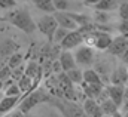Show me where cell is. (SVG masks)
<instances>
[{
    "label": "cell",
    "instance_id": "cell-31",
    "mask_svg": "<svg viewBox=\"0 0 128 117\" xmlns=\"http://www.w3.org/2000/svg\"><path fill=\"white\" fill-rule=\"evenodd\" d=\"M118 9H119V16H121V19L128 21V1L122 3V4H119Z\"/></svg>",
    "mask_w": 128,
    "mask_h": 117
},
{
    "label": "cell",
    "instance_id": "cell-24",
    "mask_svg": "<svg viewBox=\"0 0 128 117\" xmlns=\"http://www.w3.org/2000/svg\"><path fill=\"white\" fill-rule=\"evenodd\" d=\"M6 64H8L10 68H15V67H18L20 64H22V55H21L20 52H14L12 55H9V57H8Z\"/></svg>",
    "mask_w": 128,
    "mask_h": 117
},
{
    "label": "cell",
    "instance_id": "cell-35",
    "mask_svg": "<svg viewBox=\"0 0 128 117\" xmlns=\"http://www.w3.org/2000/svg\"><path fill=\"white\" fill-rule=\"evenodd\" d=\"M52 70H54V73H60V71H63V70H61V65H60V62H58V61H55V62H54Z\"/></svg>",
    "mask_w": 128,
    "mask_h": 117
},
{
    "label": "cell",
    "instance_id": "cell-26",
    "mask_svg": "<svg viewBox=\"0 0 128 117\" xmlns=\"http://www.w3.org/2000/svg\"><path fill=\"white\" fill-rule=\"evenodd\" d=\"M68 33V30L63 28V27H57V30L54 31V36H52V40L55 42V43H60L61 40H63L64 37H66V34Z\"/></svg>",
    "mask_w": 128,
    "mask_h": 117
},
{
    "label": "cell",
    "instance_id": "cell-44",
    "mask_svg": "<svg viewBox=\"0 0 128 117\" xmlns=\"http://www.w3.org/2000/svg\"><path fill=\"white\" fill-rule=\"evenodd\" d=\"M125 37H128V36H125Z\"/></svg>",
    "mask_w": 128,
    "mask_h": 117
},
{
    "label": "cell",
    "instance_id": "cell-42",
    "mask_svg": "<svg viewBox=\"0 0 128 117\" xmlns=\"http://www.w3.org/2000/svg\"><path fill=\"white\" fill-rule=\"evenodd\" d=\"M26 117H36V116H28V114H27V116H26Z\"/></svg>",
    "mask_w": 128,
    "mask_h": 117
},
{
    "label": "cell",
    "instance_id": "cell-41",
    "mask_svg": "<svg viewBox=\"0 0 128 117\" xmlns=\"http://www.w3.org/2000/svg\"><path fill=\"white\" fill-rule=\"evenodd\" d=\"M2 96H3V93H2V90H0V99H2Z\"/></svg>",
    "mask_w": 128,
    "mask_h": 117
},
{
    "label": "cell",
    "instance_id": "cell-6",
    "mask_svg": "<svg viewBox=\"0 0 128 117\" xmlns=\"http://www.w3.org/2000/svg\"><path fill=\"white\" fill-rule=\"evenodd\" d=\"M52 16L55 18L58 27H63V28L68 30V31L78 30V24L72 19V16L68 15L67 10H55V12H52Z\"/></svg>",
    "mask_w": 128,
    "mask_h": 117
},
{
    "label": "cell",
    "instance_id": "cell-38",
    "mask_svg": "<svg viewBox=\"0 0 128 117\" xmlns=\"http://www.w3.org/2000/svg\"><path fill=\"white\" fill-rule=\"evenodd\" d=\"M112 117H122V114H121V113H119V110H118V111H115V113L112 114Z\"/></svg>",
    "mask_w": 128,
    "mask_h": 117
},
{
    "label": "cell",
    "instance_id": "cell-7",
    "mask_svg": "<svg viewBox=\"0 0 128 117\" xmlns=\"http://www.w3.org/2000/svg\"><path fill=\"white\" fill-rule=\"evenodd\" d=\"M128 48V37L125 36H119V37H115V39H112V42H110V45H109V48L106 49L110 55H115V57H119L125 49Z\"/></svg>",
    "mask_w": 128,
    "mask_h": 117
},
{
    "label": "cell",
    "instance_id": "cell-22",
    "mask_svg": "<svg viewBox=\"0 0 128 117\" xmlns=\"http://www.w3.org/2000/svg\"><path fill=\"white\" fill-rule=\"evenodd\" d=\"M61 110H63V113H66L67 117H86L85 113L82 111V108H78L76 105H68V107H66V110L64 108H61Z\"/></svg>",
    "mask_w": 128,
    "mask_h": 117
},
{
    "label": "cell",
    "instance_id": "cell-21",
    "mask_svg": "<svg viewBox=\"0 0 128 117\" xmlns=\"http://www.w3.org/2000/svg\"><path fill=\"white\" fill-rule=\"evenodd\" d=\"M66 74H67V77H68V80L72 82V85H80L82 83V71L79 70V68H72V70H68V71H64Z\"/></svg>",
    "mask_w": 128,
    "mask_h": 117
},
{
    "label": "cell",
    "instance_id": "cell-15",
    "mask_svg": "<svg viewBox=\"0 0 128 117\" xmlns=\"http://www.w3.org/2000/svg\"><path fill=\"white\" fill-rule=\"evenodd\" d=\"M18 45L12 40H4L3 43H0V58H8L9 55H12L14 52H16Z\"/></svg>",
    "mask_w": 128,
    "mask_h": 117
},
{
    "label": "cell",
    "instance_id": "cell-1",
    "mask_svg": "<svg viewBox=\"0 0 128 117\" xmlns=\"http://www.w3.org/2000/svg\"><path fill=\"white\" fill-rule=\"evenodd\" d=\"M8 21L14 27L20 28L24 33H28V34L36 30V22L33 21L30 13L27 10H24V9H15L14 7V10L9 12V15H8Z\"/></svg>",
    "mask_w": 128,
    "mask_h": 117
},
{
    "label": "cell",
    "instance_id": "cell-34",
    "mask_svg": "<svg viewBox=\"0 0 128 117\" xmlns=\"http://www.w3.org/2000/svg\"><path fill=\"white\" fill-rule=\"evenodd\" d=\"M3 117H24V113H21V111H15V113H6V114H3Z\"/></svg>",
    "mask_w": 128,
    "mask_h": 117
},
{
    "label": "cell",
    "instance_id": "cell-19",
    "mask_svg": "<svg viewBox=\"0 0 128 117\" xmlns=\"http://www.w3.org/2000/svg\"><path fill=\"white\" fill-rule=\"evenodd\" d=\"M116 7H118L116 0H100L94 4L96 10H103V12H110V10L116 9Z\"/></svg>",
    "mask_w": 128,
    "mask_h": 117
},
{
    "label": "cell",
    "instance_id": "cell-10",
    "mask_svg": "<svg viewBox=\"0 0 128 117\" xmlns=\"http://www.w3.org/2000/svg\"><path fill=\"white\" fill-rule=\"evenodd\" d=\"M112 36L107 34V33H103V31H96L94 30V48L100 49V51H106L112 42Z\"/></svg>",
    "mask_w": 128,
    "mask_h": 117
},
{
    "label": "cell",
    "instance_id": "cell-23",
    "mask_svg": "<svg viewBox=\"0 0 128 117\" xmlns=\"http://www.w3.org/2000/svg\"><path fill=\"white\" fill-rule=\"evenodd\" d=\"M3 90H4V95H6V96H18V98H20V96L22 95L21 90H20V88H18V85H16V82H10Z\"/></svg>",
    "mask_w": 128,
    "mask_h": 117
},
{
    "label": "cell",
    "instance_id": "cell-29",
    "mask_svg": "<svg viewBox=\"0 0 128 117\" xmlns=\"http://www.w3.org/2000/svg\"><path fill=\"white\" fill-rule=\"evenodd\" d=\"M16 6V0H0V9L2 10H9Z\"/></svg>",
    "mask_w": 128,
    "mask_h": 117
},
{
    "label": "cell",
    "instance_id": "cell-13",
    "mask_svg": "<svg viewBox=\"0 0 128 117\" xmlns=\"http://www.w3.org/2000/svg\"><path fill=\"white\" fill-rule=\"evenodd\" d=\"M18 101H20L18 96H6V95H3L2 99H0V116L9 113L18 104Z\"/></svg>",
    "mask_w": 128,
    "mask_h": 117
},
{
    "label": "cell",
    "instance_id": "cell-27",
    "mask_svg": "<svg viewBox=\"0 0 128 117\" xmlns=\"http://www.w3.org/2000/svg\"><path fill=\"white\" fill-rule=\"evenodd\" d=\"M10 74H12V68H10L8 64H4V65L0 68V80H2V82L9 80V79H10Z\"/></svg>",
    "mask_w": 128,
    "mask_h": 117
},
{
    "label": "cell",
    "instance_id": "cell-9",
    "mask_svg": "<svg viewBox=\"0 0 128 117\" xmlns=\"http://www.w3.org/2000/svg\"><path fill=\"white\" fill-rule=\"evenodd\" d=\"M82 111L85 113L86 117H100L103 113L100 110V104L94 98H86L82 104Z\"/></svg>",
    "mask_w": 128,
    "mask_h": 117
},
{
    "label": "cell",
    "instance_id": "cell-8",
    "mask_svg": "<svg viewBox=\"0 0 128 117\" xmlns=\"http://www.w3.org/2000/svg\"><path fill=\"white\" fill-rule=\"evenodd\" d=\"M107 93H109V98L118 105L121 107L125 101V88L122 85H110L107 86Z\"/></svg>",
    "mask_w": 128,
    "mask_h": 117
},
{
    "label": "cell",
    "instance_id": "cell-18",
    "mask_svg": "<svg viewBox=\"0 0 128 117\" xmlns=\"http://www.w3.org/2000/svg\"><path fill=\"white\" fill-rule=\"evenodd\" d=\"M100 110H101V113L103 114H107V116H112L115 111H118L119 110V107L110 99V98H107V99H104L103 102H100Z\"/></svg>",
    "mask_w": 128,
    "mask_h": 117
},
{
    "label": "cell",
    "instance_id": "cell-20",
    "mask_svg": "<svg viewBox=\"0 0 128 117\" xmlns=\"http://www.w3.org/2000/svg\"><path fill=\"white\" fill-rule=\"evenodd\" d=\"M34 6L43 12H48V13H52L55 12V7H54V3L52 0H33Z\"/></svg>",
    "mask_w": 128,
    "mask_h": 117
},
{
    "label": "cell",
    "instance_id": "cell-11",
    "mask_svg": "<svg viewBox=\"0 0 128 117\" xmlns=\"http://www.w3.org/2000/svg\"><path fill=\"white\" fill-rule=\"evenodd\" d=\"M110 83L112 85H127L128 83V68L124 67H118L112 76H110Z\"/></svg>",
    "mask_w": 128,
    "mask_h": 117
},
{
    "label": "cell",
    "instance_id": "cell-4",
    "mask_svg": "<svg viewBox=\"0 0 128 117\" xmlns=\"http://www.w3.org/2000/svg\"><path fill=\"white\" fill-rule=\"evenodd\" d=\"M61 43V48L63 49H73L76 46H80L84 43V36L79 30H72L66 34L63 40L60 42Z\"/></svg>",
    "mask_w": 128,
    "mask_h": 117
},
{
    "label": "cell",
    "instance_id": "cell-30",
    "mask_svg": "<svg viewBox=\"0 0 128 117\" xmlns=\"http://www.w3.org/2000/svg\"><path fill=\"white\" fill-rule=\"evenodd\" d=\"M52 3H54L55 10H67L68 9L67 0H52Z\"/></svg>",
    "mask_w": 128,
    "mask_h": 117
},
{
    "label": "cell",
    "instance_id": "cell-28",
    "mask_svg": "<svg viewBox=\"0 0 128 117\" xmlns=\"http://www.w3.org/2000/svg\"><path fill=\"white\" fill-rule=\"evenodd\" d=\"M94 19L97 22H100V24H106L109 21V15L106 12H103V10H97L96 15H94Z\"/></svg>",
    "mask_w": 128,
    "mask_h": 117
},
{
    "label": "cell",
    "instance_id": "cell-37",
    "mask_svg": "<svg viewBox=\"0 0 128 117\" xmlns=\"http://www.w3.org/2000/svg\"><path fill=\"white\" fill-rule=\"evenodd\" d=\"M6 61H8V58H0V68L6 64Z\"/></svg>",
    "mask_w": 128,
    "mask_h": 117
},
{
    "label": "cell",
    "instance_id": "cell-40",
    "mask_svg": "<svg viewBox=\"0 0 128 117\" xmlns=\"http://www.w3.org/2000/svg\"><path fill=\"white\" fill-rule=\"evenodd\" d=\"M100 117H112V116H107V114H101Z\"/></svg>",
    "mask_w": 128,
    "mask_h": 117
},
{
    "label": "cell",
    "instance_id": "cell-14",
    "mask_svg": "<svg viewBox=\"0 0 128 117\" xmlns=\"http://www.w3.org/2000/svg\"><path fill=\"white\" fill-rule=\"evenodd\" d=\"M80 85H82V89H84L86 98H96L98 92L104 88L103 83H85V82H82Z\"/></svg>",
    "mask_w": 128,
    "mask_h": 117
},
{
    "label": "cell",
    "instance_id": "cell-32",
    "mask_svg": "<svg viewBox=\"0 0 128 117\" xmlns=\"http://www.w3.org/2000/svg\"><path fill=\"white\" fill-rule=\"evenodd\" d=\"M118 31H119L122 36H128V21L121 19V22L118 24Z\"/></svg>",
    "mask_w": 128,
    "mask_h": 117
},
{
    "label": "cell",
    "instance_id": "cell-12",
    "mask_svg": "<svg viewBox=\"0 0 128 117\" xmlns=\"http://www.w3.org/2000/svg\"><path fill=\"white\" fill-rule=\"evenodd\" d=\"M58 62H60L63 71H68V70H72V68L76 67V61H74L73 54H70L67 49L61 52V55H60V58H58Z\"/></svg>",
    "mask_w": 128,
    "mask_h": 117
},
{
    "label": "cell",
    "instance_id": "cell-16",
    "mask_svg": "<svg viewBox=\"0 0 128 117\" xmlns=\"http://www.w3.org/2000/svg\"><path fill=\"white\" fill-rule=\"evenodd\" d=\"M82 82H85V83H103L100 74L92 68H88V70L82 71Z\"/></svg>",
    "mask_w": 128,
    "mask_h": 117
},
{
    "label": "cell",
    "instance_id": "cell-2",
    "mask_svg": "<svg viewBox=\"0 0 128 117\" xmlns=\"http://www.w3.org/2000/svg\"><path fill=\"white\" fill-rule=\"evenodd\" d=\"M43 101H48V95H46L42 89H37V90L32 92L30 96L26 98V99L20 104V111L26 114V113H28V111L32 110L33 107H36L39 102H43Z\"/></svg>",
    "mask_w": 128,
    "mask_h": 117
},
{
    "label": "cell",
    "instance_id": "cell-17",
    "mask_svg": "<svg viewBox=\"0 0 128 117\" xmlns=\"http://www.w3.org/2000/svg\"><path fill=\"white\" fill-rule=\"evenodd\" d=\"M16 85H18V88H20V90H21V93H28V92H32V89L34 88L33 79L28 77L26 73H24V76L16 82Z\"/></svg>",
    "mask_w": 128,
    "mask_h": 117
},
{
    "label": "cell",
    "instance_id": "cell-5",
    "mask_svg": "<svg viewBox=\"0 0 128 117\" xmlns=\"http://www.w3.org/2000/svg\"><path fill=\"white\" fill-rule=\"evenodd\" d=\"M73 57H74V61H76L78 64L88 67V65H91V64L94 62V51H92L91 46L84 45V46H80V48L76 51V55H73Z\"/></svg>",
    "mask_w": 128,
    "mask_h": 117
},
{
    "label": "cell",
    "instance_id": "cell-36",
    "mask_svg": "<svg viewBox=\"0 0 128 117\" xmlns=\"http://www.w3.org/2000/svg\"><path fill=\"white\" fill-rule=\"evenodd\" d=\"M97 1H100V0H85V4L88 6V4H91V6H94Z\"/></svg>",
    "mask_w": 128,
    "mask_h": 117
},
{
    "label": "cell",
    "instance_id": "cell-43",
    "mask_svg": "<svg viewBox=\"0 0 128 117\" xmlns=\"http://www.w3.org/2000/svg\"><path fill=\"white\" fill-rule=\"evenodd\" d=\"M21 1H27V0H21Z\"/></svg>",
    "mask_w": 128,
    "mask_h": 117
},
{
    "label": "cell",
    "instance_id": "cell-39",
    "mask_svg": "<svg viewBox=\"0 0 128 117\" xmlns=\"http://www.w3.org/2000/svg\"><path fill=\"white\" fill-rule=\"evenodd\" d=\"M3 86H4V82L0 80V90H3Z\"/></svg>",
    "mask_w": 128,
    "mask_h": 117
},
{
    "label": "cell",
    "instance_id": "cell-25",
    "mask_svg": "<svg viewBox=\"0 0 128 117\" xmlns=\"http://www.w3.org/2000/svg\"><path fill=\"white\" fill-rule=\"evenodd\" d=\"M24 73H26V67L22 65V64H20L18 67H15V68H12V74H10V79L14 80V82H18L22 76H24Z\"/></svg>",
    "mask_w": 128,
    "mask_h": 117
},
{
    "label": "cell",
    "instance_id": "cell-3",
    "mask_svg": "<svg viewBox=\"0 0 128 117\" xmlns=\"http://www.w3.org/2000/svg\"><path fill=\"white\" fill-rule=\"evenodd\" d=\"M57 21L52 15H45L43 18H40L37 22H36V30H40V33H43L49 40H52V36H54V31L57 30Z\"/></svg>",
    "mask_w": 128,
    "mask_h": 117
},
{
    "label": "cell",
    "instance_id": "cell-33",
    "mask_svg": "<svg viewBox=\"0 0 128 117\" xmlns=\"http://www.w3.org/2000/svg\"><path fill=\"white\" fill-rule=\"evenodd\" d=\"M119 58H121V61H122L124 64H128V48L119 55Z\"/></svg>",
    "mask_w": 128,
    "mask_h": 117
}]
</instances>
